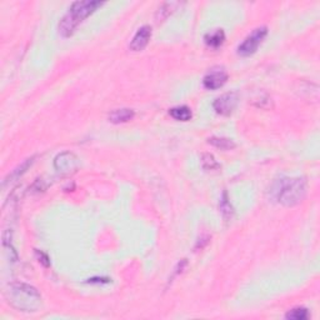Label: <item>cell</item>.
<instances>
[{
    "label": "cell",
    "mask_w": 320,
    "mask_h": 320,
    "mask_svg": "<svg viewBox=\"0 0 320 320\" xmlns=\"http://www.w3.org/2000/svg\"><path fill=\"white\" fill-rule=\"evenodd\" d=\"M103 4V2H98V0H83V2L73 3L67 14L59 22V34L64 38L73 35L79 24H81L88 16L92 15Z\"/></svg>",
    "instance_id": "obj_1"
},
{
    "label": "cell",
    "mask_w": 320,
    "mask_h": 320,
    "mask_svg": "<svg viewBox=\"0 0 320 320\" xmlns=\"http://www.w3.org/2000/svg\"><path fill=\"white\" fill-rule=\"evenodd\" d=\"M271 194L282 205H298L307 195V180L304 178H282L273 185Z\"/></svg>",
    "instance_id": "obj_2"
},
{
    "label": "cell",
    "mask_w": 320,
    "mask_h": 320,
    "mask_svg": "<svg viewBox=\"0 0 320 320\" xmlns=\"http://www.w3.org/2000/svg\"><path fill=\"white\" fill-rule=\"evenodd\" d=\"M9 304L19 311L33 313L41 307V295L35 288L25 283H11L7 290Z\"/></svg>",
    "instance_id": "obj_3"
},
{
    "label": "cell",
    "mask_w": 320,
    "mask_h": 320,
    "mask_svg": "<svg viewBox=\"0 0 320 320\" xmlns=\"http://www.w3.org/2000/svg\"><path fill=\"white\" fill-rule=\"evenodd\" d=\"M268 35V28L267 27H260L257 28L250 35H248L245 38V40L238 47V54L242 56H249L253 55L257 52L259 45L263 43V40L265 39V36Z\"/></svg>",
    "instance_id": "obj_4"
},
{
    "label": "cell",
    "mask_w": 320,
    "mask_h": 320,
    "mask_svg": "<svg viewBox=\"0 0 320 320\" xmlns=\"http://www.w3.org/2000/svg\"><path fill=\"white\" fill-rule=\"evenodd\" d=\"M239 103V95L237 92H229L215 99L213 108L220 115H230Z\"/></svg>",
    "instance_id": "obj_5"
},
{
    "label": "cell",
    "mask_w": 320,
    "mask_h": 320,
    "mask_svg": "<svg viewBox=\"0 0 320 320\" xmlns=\"http://www.w3.org/2000/svg\"><path fill=\"white\" fill-rule=\"evenodd\" d=\"M79 164H80L79 158L74 153L63 152L56 155L55 160H54V168L61 174H70L79 168Z\"/></svg>",
    "instance_id": "obj_6"
},
{
    "label": "cell",
    "mask_w": 320,
    "mask_h": 320,
    "mask_svg": "<svg viewBox=\"0 0 320 320\" xmlns=\"http://www.w3.org/2000/svg\"><path fill=\"white\" fill-rule=\"evenodd\" d=\"M226 80H228V73L225 72L224 68H213L204 76L203 84L206 89L215 90L224 86Z\"/></svg>",
    "instance_id": "obj_7"
},
{
    "label": "cell",
    "mask_w": 320,
    "mask_h": 320,
    "mask_svg": "<svg viewBox=\"0 0 320 320\" xmlns=\"http://www.w3.org/2000/svg\"><path fill=\"white\" fill-rule=\"evenodd\" d=\"M150 38H152V28L149 25H143L141 28H139L138 32L133 36L132 41L129 44L130 50H133V52H141L149 44Z\"/></svg>",
    "instance_id": "obj_8"
},
{
    "label": "cell",
    "mask_w": 320,
    "mask_h": 320,
    "mask_svg": "<svg viewBox=\"0 0 320 320\" xmlns=\"http://www.w3.org/2000/svg\"><path fill=\"white\" fill-rule=\"evenodd\" d=\"M135 117V112L129 108H121V109L113 110L109 114V121L113 124H121L132 120Z\"/></svg>",
    "instance_id": "obj_9"
},
{
    "label": "cell",
    "mask_w": 320,
    "mask_h": 320,
    "mask_svg": "<svg viewBox=\"0 0 320 320\" xmlns=\"http://www.w3.org/2000/svg\"><path fill=\"white\" fill-rule=\"evenodd\" d=\"M205 40V44L208 47L213 48V49H217V48L222 47L223 43L225 41V33L223 29H215L213 32H209L204 38Z\"/></svg>",
    "instance_id": "obj_10"
},
{
    "label": "cell",
    "mask_w": 320,
    "mask_h": 320,
    "mask_svg": "<svg viewBox=\"0 0 320 320\" xmlns=\"http://www.w3.org/2000/svg\"><path fill=\"white\" fill-rule=\"evenodd\" d=\"M169 114H170V117L174 118L175 120H179V121H188V120H190L193 117L190 108L186 105L172 108V109L169 110Z\"/></svg>",
    "instance_id": "obj_11"
},
{
    "label": "cell",
    "mask_w": 320,
    "mask_h": 320,
    "mask_svg": "<svg viewBox=\"0 0 320 320\" xmlns=\"http://www.w3.org/2000/svg\"><path fill=\"white\" fill-rule=\"evenodd\" d=\"M219 209H220V213H222L223 218H224L225 220H230L231 218H233L234 208H233V205H231L230 200H229L228 193L226 191L223 193V197L219 203Z\"/></svg>",
    "instance_id": "obj_12"
},
{
    "label": "cell",
    "mask_w": 320,
    "mask_h": 320,
    "mask_svg": "<svg viewBox=\"0 0 320 320\" xmlns=\"http://www.w3.org/2000/svg\"><path fill=\"white\" fill-rule=\"evenodd\" d=\"M208 143L215 146V148H219L222 150H231L237 146V144L234 143V140L229 138H222V137H211L208 139Z\"/></svg>",
    "instance_id": "obj_13"
},
{
    "label": "cell",
    "mask_w": 320,
    "mask_h": 320,
    "mask_svg": "<svg viewBox=\"0 0 320 320\" xmlns=\"http://www.w3.org/2000/svg\"><path fill=\"white\" fill-rule=\"evenodd\" d=\"M179 5V3H173V2H168V3H164L163 5L158 9L157 11V19L158 20H164L165 18H168L169 15L175 10V8Z\"/></svg>",
    "instance_id": "obj_14"
},
{
    "label": "cell",
    "mask_w": 320,
    "mask_h": 320,
    "mask_svg": "<svg viewBox=\"0 0 320 320\" xmlns=\"http://www.w3.org/2000/svg\"><path fill=\"white\" fill-rule=\"evenodd\" d=\"M202 165L205 170H217V169H220V164L215 160L214 155L209 154V153H204L202 155Z\"/></svg>",
    "instance_id": "obj_15"
},
{
    "label": "cell",
    "mask_w": 320,
    "mask_h": 320,
    "mask_svg": "<svg viewBox=\"0 0 320 320\" xmlns=\"http://www.w3.org/2000/svg\"><path fill=\"white\" fill-rule=\"evenodd\" d=\"M308 316H309V313L305 308H295V309H291L285 314V318L290 320H304Z\"/></svg>",
    "instance_id": "obj_16"
},
{
    "label": "cell",
    "mask_w": 320,
    "mask_h": 320,
    "mask_svg": "<svg viewBox=\"0 0 320 320\" xmlns=\"http://www.w3.org/2000/svg\"><path fill=\"white\" fill-rule=\"evenodd\" d=\"M35 254H36V257H38L39 263H41V264H43L45 268L49 267V265H50V259H49V258H48L47 254H44L43 251H39V250H36Z\"/></svg>",
    "instance_id": "obj_17"
}]
</instances>
